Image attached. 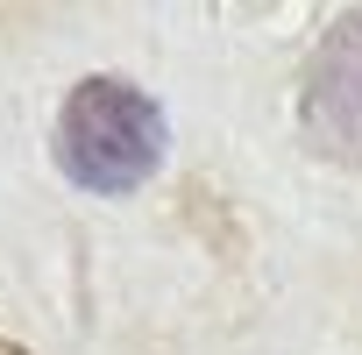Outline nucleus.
Instances as JSON below:
<instances>
[{"label": "nucleus", "instance_id": "f257e3e1", "mask_svg": "<svg viewBox=\"0 0 362 355\" xmlns=\"http://www.w3.org/2000/svg\"><path fill=\"white\" fill-rule=\"evenodd\" d=\"M163 149H170L163 107L128 78H78L57 107V163L86 192L121 199V192L149 185Z\"/></svg>", "mask_w": 362, "mask_h": 355}, {"label": "nucleus", "instance_id": "f03ea898", "mask_svg": "<svg viewBox=\"0 0 362 355\" xmlns=\"http://www.w3.org/2000/svg\"><path fill=\"white\" fill-rule=\"evenodd\" d=\"M298 135L313 156L362 170V8H348L298 78Z\"/></svg>", "mask_w": 362, "mask_h": 355}, {"label": "nucleus", "instance_id": "7ed1b4c3", "mask_svg": "<svg viewBox=\"0 0 362 355\" xmlns=\"http://www.w3.org/2000/svg\"><path fill=\"white\" fill-rule=\"evenodd\" d=\"M0 355H29V348H15V341H0Z\"/></svg>", "mask_w": 362, "mask_h": 355}]
</instances>
